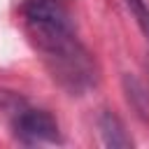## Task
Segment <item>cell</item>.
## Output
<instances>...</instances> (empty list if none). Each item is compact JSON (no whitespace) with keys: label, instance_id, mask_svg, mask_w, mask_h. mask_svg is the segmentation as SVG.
<instances>
[{"label":"cell","instance_id":"6da1fadb","mask_svg":"<svg viewBox=\"0 0 149 149\" xmlns=\"http://www.w3.org/2000/svg\"><path fill=\"white\" fill-rule=\"evenodd\" d=\"M19 16L47 72L65 93L84 95L95 88L100 68L77 33L68 0H23Z\"/></svg>","mask_w":149,"mask_h":149},{"label":"cell","instance_id":"7a4b0ae2","mask_svg":"<svg viewBox=\"0 0 149 149\" xmlns=\"http://www.w3.org/2000/svg\"><path fill=\"white\" fill-rule=\"evenodd\" d=\"M0 112L9 123V133L14 135L16 142L26 147H37V144H61V126L56 116L44 109L28 105L21 95L0 91Z\"/></svg>","mask_w":149,"mask_h":149},{"label":"cell","instance_id":"3957f363","mask_svg":"<svg viewBox=\"0 0 149 149\" xmlns=\"http://www.w3.org/2000/svg\"><path fill=\"white\" fill-rule=\"evenodd\" d=\"M98 133L102 137V144L107 147H133V137L128 135L123 121L112 112V109H102L98 116Z\"/></svg>","mask_w":149,"mask_h":149},{"label":"cell","instance_id":"277c9868","mask_svg":"<svg viewBox=\"0 0 149 149\" xmlns=\"http://www.w3.org/2000/svg\"><path fill=\"white\" fill-rule=\"evenodd\" d=\"M123 88H126V98L128 102H133V107L137 109L140 116H149V88H144L135 77L126 74L123 77Z\"/></svg>","mask_w":149,"mask_h":149},{"label":"cell","instance_id":"5b68a950","mask_svg":"<svg viewBox=\"0 0 149 149\" xmlns=\"http://www.w3.org/2000/svg\"><path fill=\"white\" fill-rule=\"evenodd\" d=\"M126 5H128V9H130L137 28L142 30L144 40L149 42V2H147V0H126Z\"/></svg>","mask_w":149,"mask_h":149}]
</instances>
